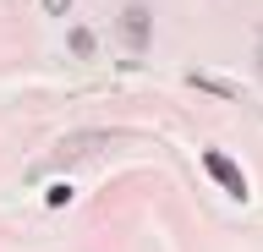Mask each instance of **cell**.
I'll return each mask as SVG.
<instances>
[{"instance_id": "obj_3", "label": "cell", "mask_w": 263, "mask_h": 252, "mask_svg": "<svg viewBox=\"0 0 263 252\" xmlns=\"http://www.w3.org/2000/svg\"><path fill=\"white\" fill-rule=\"evenodd\" d=\"M121 33H126V44H137V50L148 44V11L143 6H126V11H121Z\"/></svg>"}, {"instance_id": "obj_1", "label": "cell", "mask_w": 263, "mask_h": 252, "mask_svg": "<svg viewBox=\"0 0 263 252\" xmlns=\"http://www.w3.org/2000/svg\"><path fill=\"white\" fill-rule=\"evenodd\" d=\"M104 143H115V132H77V137H66V143L49 153L44 165H33V176H44V170H66L71 159H82L88 148H104Z\"/></svg>"}, {"instance_id": "obj_2", "label": "cell", "mask_w": 263, "mask_h": 252, "mask_svg": "<svg viewBox=\"0 0 263 252\" xmlns=\"http://www.w3.org/2000/svg\"><path fill=\"white\" fill-rule=\"evenodd\" d=\"M203 165H209V176H214L219 186H225L230 198H247V181H241V170L230 165V159H225L219 148H209V153H203Z\"/></svg>"}, {"instance_id": "obj_4", "label": "cell", "mask_w": 263, "mask_h": 252, "mask_svg": "<svg viewBox=\"0 0 263 252\" xmlns=\"http://www.w3.org/2000/svg\"><path fill=\"white\" fill-rule=\"evenodd\" d=\"M71 55H93V33L88 28H71Z\"/></svg>"}, {"instance_id": "obj_5", "label": "cell", "mask_w": 263, "mask_h": 252, "mask_svg": "<svg viewBox=\"0 0 263 252\" xmlns=\"http://www.w3.org/2000/svg\"><path fill=\"white\" fill-rule=\"evenodd\" d=\"M44 6H49V11H55V17H61V11H66V0H44Z\"/></svg>"}]
</instances>
